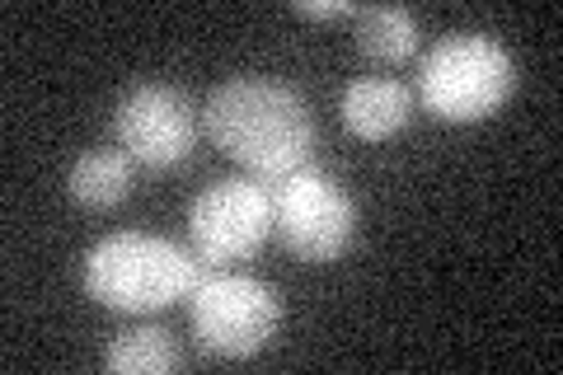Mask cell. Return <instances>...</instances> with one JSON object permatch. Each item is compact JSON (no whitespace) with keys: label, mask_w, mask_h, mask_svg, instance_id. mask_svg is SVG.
<instances>
[{"label":"cell","mask_w":563,"mask_h":375,"mask_svg":"<svg viewBox=\"0 0 563 375\" xmlns=\"http://www.w3.org/2000/svg\"><path fill=\"white\" fill-rule=\"evenodd\" d=\"M207 136L263 184H277L291 169L310 165L314 118L291 85L235 76L211 89L207 99Z\"/></svg>","instance_id":"obj_1"},{"label":"cell","mask_w":563,"mask_h":375,"mask_svg":"<svg viewBox=\"0 0 563 375\" xmlns=\"http://www.w3.org/2000/svg\"><path fill=\"white\" fill-rule=\"evenodd\" d=\"M207 267L211 263L165 235L122 230L85 254V291L113 315H155L174 300H188Z\"/></svg>","instance_id":"obj_2"},{"label":"cell","mask_w":563,"mask_h":375,"mask_svg":"<svg viewBox=\"0 0 563 375\" xmlns=\"http://www.w3.org/2000/svg\"><path fill=\"white\" fill-rule=\"evenodd\" d=\"M517 85V62L488 33H446L428 57L418 62V99L432 118L484 122L507 103Z\"/></svg>","instance_id":"obj_3"},{"label":"cell","mask_w":563,"mask_h":375,"mask_svg":"<svg viewBox=\"0 0 563 375\" xmlns=\"http://www.w3.org/2000/svg\"><path fill=\"white\" fill-rule=\"evenodd\" d=\"M188 319L202 352L221 356V362H244L273 343L282 324V300L258 277L207 273L188 296Z\"/></svg>","instance_id":"obj_4"},{"label":"cell","mask_w":563,"mask_h":375,"mask_svg":"<svg viewBox=\"0 0 563 375\" xmlns=\"http://www.w3.org/2000/svg\"><path fill=\"white\" fill-rule=\"evenodd\" d=\"M277 230L273 188L263 178H221L188 207L192 254L211 267H231L254 258L263 240Z\"/></svg>","instance_id":"obj_5"},{"label":"cell","mask_w":563,"mask_h":375,"mask_svg":"<svg viewBox=\"0 0 563 375\" xmlns=\"http://www.w3.org/2000/svg\"><path fill=\"white\" fill-rule=\"evenodd\" d=\"M273 188V211L282 244L306 263H333L357 235V207L347 192L333 184L329 174L314 165L291 169L287 178H277Z\"/></svg>","instance_id":"obj_6"},{"label":"cell","mask_w":563,"mask_h":375,"mask_svg":"<svg viewBox=\"0 0 563 375\" xmlns=\"http://www.w3.org/2000/svg\"><path fill=\"white\" fill-rule=\"evenodd\" d=\"M113 132H118V146L136 165L169 169V165H184L192 146H198V109L169 85H136L132 95L118 99Z\"/></svg>","instance_id":"obj_7"},{"label":"cell","mask_w":563,"mask_h":375,"mask_svg":"<svg viewBox=\"0 0 563 375\" xmlns=\"http://www.w3.org/2000/svg\"><path fill=\"white\" fill-rule=\"evenodd\" d=\"M413 95L390 76L352 80L343 89V128L362 141H390L395 132L409 128Z\"/></svg>","instance_id":"obj_8"},{"label":"cell","mask_w":563,"mask_h":375,"mask_svg":"<svg viewBox=\"0 0 563 375\" xmlns=\"http://www.w3.org/2000/svg\"><path fill=\"white\" fill-rule=\"evenodd\" d=\"M352 38H357L362 57L380 66H399L418 52V20L399 5H366L352 14Z\"/></svg>","instance_id":"obj_9"},{"label":"cell","mask_w":563,"mask_h":375,"mask_svg":"<svg viewBox=\"0 0 563 375\" xmlns=\"http://www.w3.org/2000/svg\"><path fill=\"white\" fill-rule=\"evenodd\" d=\"M70 198L90 211H109L132 188V155L128 151H85L66 174Z\"/></svg>","instance_id":"obj_10"},{"label":"cell","mask_w":563,"mask_h":375,"mask_svg":"<svg viewBox=\"0 0 563 375\" xmlns=\"http://www.w3.org/2000/svg\"><path fill=\"white\" fill-rule=\"evenodd\" d=\"M179 362L184 356L165 329H128L103 352V371H113V375H165Z\"/></svg>","instance_id":"obj_11"},{"label":"cell","mask_w":563,"mask_h":375,"mask_svg":"<svg viewBox=\"0 0 563 375\" xmlns=\"http://www.w3.org/2000/svg\"><path fill=\"white\" fill-rule=\"evenodd\" d=\"M296 14H301V20H320V24H329V20H352V14H357V5H347V0H329V5H291Z\"/></svg>","instance_id":"obj_12"}]
</instances>
